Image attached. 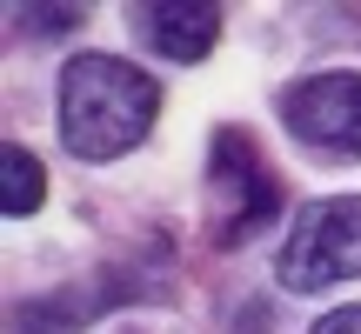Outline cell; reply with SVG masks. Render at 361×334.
Masks as SVG:
<instances>
[{"label":"cell","instance_id":"3957f363","mask_svg":"<svg viewBox=\"0 0 361 334\" xmlns=\"http://www.w3.org/2000/svg\"><path fill=\"white\" fill-rule=\"evenodd\" d=\"M281 120L301 147L361 161V74L335 67V74H308L281 94Z\"/></svg>","mask_w":361,"mask_h":334},{"label":"cell","instance_id":"8992f818","mask_svg":"<svg viewBox=\"0 0 361 334\" xmlns=\"http://www.w3.org/2000/svg\"><path fill=\"white\" fill-rule=\"evenodd\" d=\"M40 201H47V167L34 161V147L7 141L0 147V207H7V221H27Z\"/></svg>","mask_w":361,"mask_h":334},{"label":"cell","instance_id":"7a4b0ae2","mask_svg":"<svg viewBox=\"0 0 361 334\" xmlns=\"http://www.w3.org/2000/svg\"><path fill=\"white\" fill-rule=\"evenodd\" d=\"M274 274L288 295H328L341 281H361V194H328L301 207Z\"/></svg>","mask_w":361,"mask_h":334},{"label":"cell","instance_id":"5b68a950","mask_svg":"<svg viewBox=\"0 0 361 334\" xmlns=\"http://www.w3.org/2000/svg\"><path fill=\"white\" fill-rule=\"evenodd\" d=\"M134 34L161 61H207L221 40V7L214 0H141L134 7Z\"/></svg>","mask_w":361,"mask_h":334},{"label":"cell","instance_id":"9c48e42d","mask_svg":"<svg viewBox=\"0 0 361 334\" xmlns=\"http://www.w3.org/2000/svg\"><path fill=\"white\" fill-rule=\"evenodd\" d=\"M314 334H361V308H335L314 321Z\"/></svg>","mask_w":361,"mask_h":334},{"label":"cell","instance_id":"277c9868","mask_svg":"<svg viewBox=\"0 0 361 334\" xmlns=\"http://www.w3.org/2000/svg\"><path fill=\"white\" fill-rule=\"evenodd\" d=\"M207 180H214V194L228 201L221 207V241H241V234L268 228V221L281 214V187H274V174L261 167V147L247 141V134H234V128L214 134Z\"/></svg>","mask_w":361,"mask_h":334},{"label":"cell","instance_id":"6da1fadb","mask_svg":"<svg viewBox=\"0 0 361 334\" xmlns=\"http://www.w3.org/2000/svg\"><path fill=\"white\" fill-rule=\"evenodd\" d=\"M161 87L121 54H74L61 67V147L74 161H121L147 141Z\"/></svg>","mask_w":361,"mask_h":334},{"label":"cell","instance_id":"52a82bcc","mask_svg":"<svg viewBox=\"0 0 361 334\" xmlns=\"http://www.w3.org/2000/svg\"><path fill=\"white\" fill-rule=\"evenodd\" d=\"M94 301L80 295H54V301H27L20 308V334H80V314H87Z\"/></svg>","mask_w":361,"mask_h":334},{"label":"cell","instance_id":"ba28073f","mask_svg":"<svg viewBox=\"0 0 361 334\" xmlns=\"http://www.w3.org/2000/svg\"><path fill=\"white\" fill-rule=\"evenodd\" d=\"M80 20H87L80 0H67V7H27V13H20L27 34H67V27H80Z\"/></svg>","mask_w":361,"mask_h":334}]
</instances>
